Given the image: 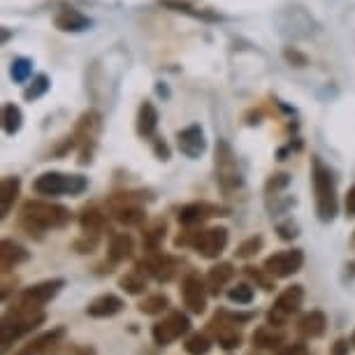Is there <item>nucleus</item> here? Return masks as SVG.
I'll return each instance as SVG.
<instances>
[{"label":"nucleus","instance_id":"obj_1","mask_svg":"<svg viewBox=\"0 0 355 355\" xmlns=\"http://www.w3.org/2000/svg\"><path fill=\"white\" fill-rule=\"evenodd\" d=\"M70 220H72V214L68 207L49 202V200H28V202H24L21 207V218H19V223H21V227L31 237L35 234L40 239L42 232L61 230Z\"/></svg>","mask_w":355,"mask_h":355},{"label":"nucleus","instance_id":"obj_2","mask_svg":"<svg viewBox=\"0 0 355 355\" xmlns=\"http://www.w3.org/2000/svg\"><path fill=\"white\" fill-rule=\"evenodd\" d=\"M311 184H313V196H316L318 218L323 220V223H332L339 211L337 184H334L330 167H327L318 156L311 158Z\"/></svg>","mask_w":355,"mask_h":355},{"label":"nucleus","instance_id":"obj_3","mask_svg":"<svg viewBox=\"0 0 355 355\" xmlns=\"http://www.w3.org/2000/svg\"><path fill=\"white\" fill-rule=\"evenodd\" d=\"M177 246H191L200 256L207 260L218 258L227 246V230L225 227H207V230H196V227H186V232L174 239Z\"/></svg>","mask_w":355,"mask_h":355},{"label":"nucleus","instance_id":"obj_4","mask_svg":"<svg viewBox=\"0 0 355 355\" xmlns=\"http://www.w3.org/2000/svg\"><path fill=\"white\" fill-rule=\"evenodd\" d=\"M89 189V182L82 174H63V172H44L33 182V191L44 198L58 196H82Z\"/></svg>","mask_w":355,"mask_h":355},{"label":"nucleus","instance_id":"obj_5","mask_svg":"<svg viewBox=\"0 0 355 355\" xmlns=\"http://www.w3.org/2000/svg\"><path fill=\"white\" fill-rule=\"evenodd\" d=\"M63 288H65L63 279H49L31 288H24V291L17 295V300L12 302L10 309L21 311V313H40V311H44V306L49 304Z\"/></svg>","mask_w":355,"mask_h":355},{"label":"nucleus","instance_id":"obj_6","mask_svg":"<svg viewBox=\"0 0 355 355\" xmlns=\"http://www.w3.org/2000/svg\"><path fill=\"white\" fill-rule=\"evenodd\" d=\"M142 200H144L142 193H114L107 200V207H110L112 216L121 225L135 227L146 220V209L142 207Z\"/></svg>","mask_w":355,"mask_h":355},{"label":"nucleus","instance_id":"obj_7","mask_svg":"<svg viewBox=\"0 0 355 355\" xmlns=\"http://www.w3.org/2000/svg\"><path fill=\"white\" fill-rule=\"evenodd\" d=\"M46 320V313L40 311V313H21V311H15V309H8L3 318V353L10 351V346L15 344L17 339H21L24 334H31L33 330H37Z\"/></svg>","mask_w":355,"mask_h":355},{"label":"nucleus","instance_id":"obj_8","mask_svg":"<svg viewBox=\"0 0 355 355\" xmlns=\"http://www.w3.org/2000/svg\"><path fill=\"white\" fill-rule=\"evenodd\" d=\"M216 184L223 193L242 189V172H239L232 146L225 139H218L216 144Z\"/></svg>","mask_w":355,"mask_h":355},{"label":"nucleus","instance_id":"obj_9","mask_svg":"<svg viewBox=\"0 0 355 355\" xmlns=\"http://www.w3.org/2000/svg\"><path fill=\"white\" fill-rule=\"evenodd\" d=\"M302 302H304V288L288 286L284 293H279V297L274 300V304L270 306V311H267V325H272V327L288 325V320L300 311Z\"/></svg>","mask_w":355,"mask_h":355},{"label":"nucleus","instance_id":"obj_10","mask_svg":"<svg viewBox=\"0 0 355 355\" xmlns=\"http://www.w3.org/2000/svg\"><path fill=\"white\" fill-rule=\"evenodd\" d=\"M100 128H103V116L98 112H84L79 116V121L75 125V146H79V153H82V163H89L93 146H96V139L100 135Z\"/></svg>","mask_w":355,"mask_h":355},{"label":"nucleus","instance_id":"obj_11","mask_svg":"<svg viewBox=\"0 0 355 355\" xmlns=\"http://www.w3.org/2000/svg\"><path fill=\"white\" fill-rule=\"evenodd\" d=\"M191 330V318L182 311H170L163 320H158L151 327V337L156 346H170L177 339H182Z\"/></svg>","mask_w":355,"mask_h":355},{"label":"nucleus","instance_id":"obj_12","mask_svg":"<svg viewBox=\"0 0 355 355\" xmlns=\"http://www.w3.org/2000/svg\"><path fill=\"white\" fill-rule=\"evenodd\" d=\"M207 297H209V288L207 281L198 272H189L182 281V300L189 306L191 313H205L207 311Z\"/></svg>","mask_w":355,"mask_h":355},{"label":"nucleus","instance_id":"obj_13","mask_svg":"<svg viewBox=\"0 0 355 355\" xmlns=\"http://www.w3.org/2000/svg\"><path fill=\"white\" fill-rule=\"evenodd\" d=\"M137 265L142 267L151 279H156L158 284H167V281H172L179 272V260L160 251L146 253V258Z\"/></svg>","mask_w":355,"mask_h":355},{"label":"nucleus","instance_id":"obj_14","mask_svg":"<svg viewBox=\"0 0 355 355\" xmlns=\"http://www.w3.org/2000/svg\"><path fill=\"white\" fill-rule=\"evenodd\" d=\"M304 265V253L300 249H291V251H281V253H274L265 260V270L277 279H288L293 274H297L302 270Z\"/></svg>","mask_w":355,"mask_h":355},{"label":"nucleus","instance_id":"obj_15","mask_svg":"<svg viewBox=\"0 0 355 355\" xmlns=\"http://www.w3.org/2000/svg\"><path fill=\"white\" fill-rule=\"evenodd\" d=\"M65 327H53L49 332L37 334L35 339H31L28 344H24L15 355H56L65 339Z\"/></svg>","mask_w":355,"mask_h":355},{"label":"nucleus","instance_id":"obj_16","mask_svg":"<svg viewBox=\"0 0 355 355\" xmlns=\"http://www.w3.org/2000/svg\"><path fill=\"white\" fill-rule=\"evenodd\" d=\"M209 332L214 334L216 344L223 348V351H237V348L242 346V341H244L242 332H239V325L232 323V320H227L220 311L211 318Z\"/></svg>","mask_w":355,"mask_h":355},{"label":"nucleus","instance_id":"obj_17","mask_svg":"<svg viewBox=\"0 0 355 355\" xmlns=\"http://www.w3.org/2000/svg\"><path fill=\"white\" fill-rule=\"evenodd\" d=\"M214 216H227V209L218 205H209V202H193L179 209V223L184 227H198V225H202L207 218H214Z\"/></svg>","mask_w":355,"mask_h":355},{"label":"nucleus","instance_id":"obj_18","mask_svg":"<svg viewBox=\"0 0 355 355\" xmlns=\"http://www.w3.org/2000/svg\"><path fill=\"white\" fill-rule=\"evenodd\" d=\"M177 146L186 158H200L207 149V139L200 125H189V128L177 132Z\"/></svg>","mask_w":355,"mask_h":355},{"label":"nucleus","instance_id":"obj_19","mask_svg":"<svg viewBox=\"0 0 355 355\" xmlns=\"http://www.w3.org/2000/svg\"><path fill=\"white\" fill-rule=\"evenodd\" d=\"M123 306H125V302L119 297V295L105 293L93 300V302H89L86 313H89L91 318H112V316H116V313H121Z\"/></svg>","mask_w":355,"mask_h":355},{"label":"nucleus","instance_id":"obj_20","mask_svg":"<svg viewBox=\"0 0 355 355\" xmlns=\"http://www.w3.org/2000/svg\"><path fill=\"white\" fill-rule=\"evenodd\" d=\"M31 260V253L24 249L21 244L12 242V239H3V244H0V270L5 274L17 270L19 265L28 263Z\"/></svg>","mask_w":355,"mask_h":355},{"label":"nucleus","instance_id":"obj_21","mask_svg":"<svg viewBox=\"0 0 355 355\" xmlns=\"http://www.w3.org/2000/svg\"><path fill=\"white\" fill-rule=\"evenodd\" d=\"M327 330V316L323 311H309L297 320V334L302 339H318Z\"/></svg>","mask_w":355,"mask_h":355},{"label":"nucleus","instance_id":"obj_22","mask_svg":"<svg viewBox=\"0 0 355 355\" xmlns=\"http://www.w3.org/2000/svg\"><path fill=\"white\" fill-rule=\"evenodd\" d=\"M53 24H56V28L63 33H82L91 26V19L72 8H63L56 17H53Z\"/></svg>","mask_w":355,"mask_h":355},{"label":"nucleus","instance_id":"obj_23","mask_svg":"<svg viewBox=\"0 0 355 355\" xmlns=\"http://www.w3.org/2000/svg\"><path fill=\"white\" fill-rule=\"evenodd\" d=\"M234 274H237V270H234L232 263L214 265L211 270L207 272V279H205L207 288H209V295H220V293H223V288L234 279Z\"/></svg>","mask_w":355,"mask_h":355},{"label":"nucleus","instance_id":"obj_24","mask_svg":"<svg viewBox=\"0 0 355 355\" xmlns=\"http://www.w3.org/2000/svg\"><path fill=\"white\" fill-rule=\"evenodd\" d=\"M132 251H135V242L128 232H116L112 234L110 239V249H107V256L114 265L116 263H125L128 258H132Z\"/></svg>","mask_w":355,"mask_h":355},{"label":"nucleus","instance_id":"obj_25","mask_svg":"<svg viewBox=\"0 0 355 355\" xmlns=\"http://www.w3.org/2000/svg\"><path fill=\"white\" fill-rule=\"evenodd\" d=\"M19 193H21V179L19 177H5L0 182V216H8L15 207Z\"/></svg>","mask_w":355,"mask_h":355},{"label":"nucleus","instance_id":"obj_26","mask_svg":"<svg viewBox=\"0 0 355 355\" xmlns=\"http://www.w3.org/2000/svg\"><path fill=\"white\" fill-rule=\"evenodd\" d=\"M79 225L84 234H100L107 230V216L98 207H84L79 214Z\"/></svg>","mask_w":355,"mask_h":355},{"label":"nucleus","instance_id":"obj_27","mask_svg":"<svg viewBox=\"0 0 355 355\" xmlns=\"http://www.w3.org/2000/svg\"><path fill=\"white\" fill-rule=\"evenodd\" d=\"M156 128H158V112H156V107L146 100V103L139 105V112H137V132H139V137L149 139L153 137Z\"/></svg>","mask_w":355,"mask_h":355},{"label":"nucleus","instance_id":"obj_28","mask_svg":"<svg viewBox=\"0 0 355 355\" xmlns=\"http://www.w3.org/2000/svg\"><path fill=\"white\" fill-rule=\"evenodd\" d=\"M251 341L256 348H267V351H274V348H281V344L286 341V334L279 332V327L265 325L258 327L256 332L251 334Z\"/></svg>","mask_w":355,"mask_h":355},{"label":"nucleus","instance_id":"obj_29","mask_svg":"<svg viewBox=\"0 0 355 355\" xmlns=\"http://www.w3.org/2000/svg\"><path fill=\"white\" fill-rule=\"evenodd\" d=\"M146 277H149V274H146L139 265H135V270L123 274V277L119 279V286L130 295H142L146 291Z\"/></svg>","mask_w":355,"mask_h":355},{"label":"nucleus","instance_id":"obj_30","mask_svg":"<svg viewBox=\"0 0 355 355\" xmlns=\"http://www.w3.org/2000/svg\"><path fill=\"white\" fill-rule=\"evenodd\" d=\"M24 125V114L17 105L8 103L3 107V130L5 135H17Z\"/></svg>","mask_w":355,"mask_h":355},{"label":"nucleus","instance_id":"obj_31","mask_svg":"<svg viewBox=\"0 0 355 355\" xmlns=\"http://www.w3.org/2000/svg\"><path fill=\"white\" fill-rule=\"evenodd\" d=\"M165 230H167L165 223L158 220V223H153L151 227H146L142 232V244L146 253H153L160 249V244H163V239H165Z\"/></svg>","mask_w":355,"mask_h":355},{"label":"nucleus","instance_id":"obj_32","mask_svg":"<svg viewBox=\"0 0 355 355\" xmlns=\"http://www.w3.org/2000/svg\"><path fill=\"white\" fill-rule=\"evenodd\" d=\"M160 5H165V8H170L174 12H184V15H191L196 19H205V21H216L218 19L216 15H211V12L193 8V5L186 3V0H160Z\"/></svg>","mask_w":355,"mask_h":355},{"label":"nucleus","instance_id":"obj_33","mask_svg":"<svg viewBox=\"0 0 355 355\" xmlns=\"http://www.w3.org/2000/svg\"><path fill=\"white\" fill-rule=\"evenodd\" d=\"M167 306H170V300H167V295L156 293V295H149V297H144L142 302H139L137 309L142 311L144 316H158V313L167 311Z\"/></svg>","mask_w":355,"mask_h":355},{"label":"nucleus","instance_id":"obj_34","mask_svg":"<svg viewBox=\"0 0 355 355\" xmlns=\"http://www.w3.org/2000/svg\"><path fill=\"white\" fill-rule=\"evenodd\" d=\"M184 351L189 355H207L211 351V339L207 337V334L196 332L184 341Z\"/></svg>","mask_w":355,"mask_h":355},{"label":"nucleus","instance_id":"obj_35","mask_svg":"<svg viewBox=\"0 0 355 355\" xmlns=\"http://www.w3.org/2000/svg\"><path fill=\"white\" fill-rule=\"evenodd\" d=\"M244 274H246V277H249L256 286L263 288V291H267V293L274 291V281H277V277H272V274L267 272L265 267L260 270V267L249 265V267H244Z\"/></svg>","mask_w":355,"mask_h":355},{"label":"nucleus","instance_id":"obj_36","mask_svg":"<svg viewBox=\"0 0 355 355\" xmlns=\"http://www.w3.org/2000/svg\"><path fill=\"white\" fill-rule=\"evenodd\" d=\"M253 297H256V293H253V286H249V284H237L227 291V300H230L232 304H239V306L251 304Z\"/></svg>","mask_w":355,"mask_h":355},{"label":"nucleus","instance_id":"obj_37","mask_svg":"<svg viewBox=\"0 0 355 355\" xmlns=\"http://www.w3.org/2000/svg\"><path fill=\"white\" fill-rule=\"evenodd\" d=\"M263 244H265V239L260 237V234H253V237L249 239H244L242 244L237 246V258H251V256H256V253L263 249Z\"/></svg>","mask_w":355,"mask_h":355},{"label":"nucleus","instance_id":"obj_38","mask_svg":"<svg viewBox=\"0 0 355 355\" xmlns=\"http://www.w3.org/2000/svg\"><path fill=\"white\" fill-rule=\"evenodd\" d=\"M10 72H12V79H15V82L24 84V82H28V77L33 72V63L28 61V58H15Z\"/></svg>","mask_w":355,"mask_h":355},{"label":"nucleus","instance_id":"obj_39","mask_svg":"<svg viewBox=\"0 0 355 355\" xmlns=\"http://www.w3.org/2000/svg\"><path fill=\"white\" fill-rule=\"evenodd\" d=\"M46 91H49V77L37 75L35 79H33V84L28 86V89L24 91V98L26 100H37L40 96H44Z\"/></svg>","mask_w":355,"mask_h":355},{"label":"nucleus","instance_id":"obj_40","mask_svg":"<svg viewBox=\"0 0 355 355\" xmlns=\"http://www.w3.org/2000/svg\"><path fill=\"white\" fill-rule=\"evenodd\" d=\"M98 246V234H84L82 239H77L75 242V249L79 253H93Z\"/></svg>","mask_w":355,"mask_h":355},{"label":"nucleus","instance_id":"obj_41","mask_svg":"<svg viewBox=\"0 0 355 355\" xmlns=\"http://www.w3.org/2000/svg\"><path fill=\"white\" fill-rule=\"evenodd\" d=\"M277 230H279V237L284 239V242H291V239L297 237V225L293 223V220H286V223H279L277 225Z\"/></svg>","mask_w":355,"mask_h":355},{"label":"nucleus","instance_id":"obj_42","mask_svg":"<svg viewBox=\"0 0 355 355\" xmlns=\"http://www.w3.org/2000/svg\"><path fill=\"white\" fill-rule=\"evenodd\" d=\"M291 184V177L288 174H274V177L267 182V193H279V191H284L286 186Z\"/></svg>","mask_w":355,"mask_h":355},{"label":"nucleus","instance_id":"obj_43","mask_svg":"<svg viewBox=\"0 0 355 355\" xmlns=\"http://www.w3.org/2000/svg\"><path fill=\"white\" fill-rule=\"evenodd\" d=\"M284 56H286V61H288V63H293V65H295V68H304V65L309 63V61H306L304 53H300L297 49H291V46H288V49L284 51Z\"/></svg>","mask_w":355,"mask_h":355},{"label":"nucleus","instance_id":"obj_44","mask_svg":"<svg viewBox=\"0 0 355 355\" xmlns=\"http://www.w3.org/2000/svg\"><path fill=\"white\" fill-rule=\"evenodd\" d=\"M344 211L348 218H355V184L348 189L346 193V200H344Z\"/></svg>","mask_w":355,"mask_h":355},{"label":"nucleus","instance_id":"obj_45","mask_svg":"<svg viewBox=\"0 0 355 355\" xmlns=\"http://www.w3.org/2000/svg\"><path fill=\"white\" fill-rule=\"evenodd\" d=\"M348 353H351V341L344 337H339L330 348V355H348Z\"/></svg>","mask_w":355,"mask_h":355},{"label":"nucleus","instance_id":"obj_46","mask_svg":"<svg viewBox=\"0 0 355 355\" xmlns=\"http://www.w3.org/2000/svg\"><path fill=\"white\" fill-rule=\"evenodd\" d=\"M277 355H306L304 344H288L286 348H281Z\"/></svg>","mask_w":355,"mask_h":355},{"label":"nucleus","instance_id":"obj_47","mask_svg":"<svg viewBox=\"0 0 355 355\" xmlns=\"http://www.w3.org/2000/svg\"><path fill=\"white\" fill-rule=\"evenodd\" d=\"M156 156H158L160 160H167V158H170V151H167L165 142H160V139H156Z\"/></svg>","mask_w":355,"mask_h":355},{"label":"nucleus","instance_id":"obj_48","mask_svg":"<svg viewBox=\"0 0 355 355\" xmlns=\"http://www.w3.org/2000/svg\"><path fill=\"white\" fill-rule=\"evenodd\" d=\"M351 246H353V249H355V232H353V239H351Z\"/></svg>","mask_w":355,"mask_h":355},{"label":"nucleus","instance_id":"obj_49","mask_svg":"<svg viewBox=\"0 0 355 355\" xmlns=\"http://www.w3.org/2000/svg\"><path fill=\"white\" fill-rule=\"evenodd\" d=\"M353 344H355V334H353Z\"/></svg>","mask_w":355,"mask_h":355}]
</instances>
